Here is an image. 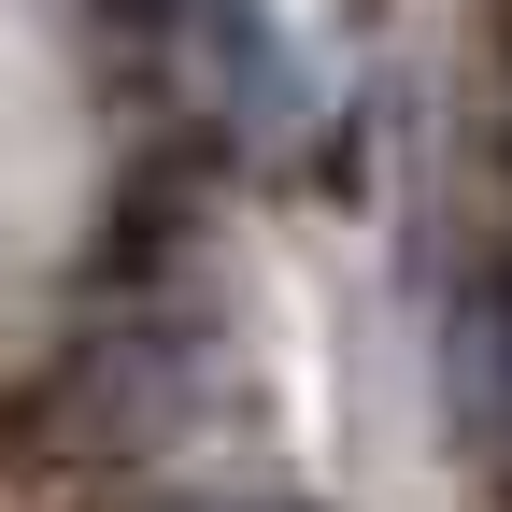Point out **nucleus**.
<instances>
[{"instance_id": "f257e3e1", "label": "nucleus", "mask_w": 512, "mask_h": 512, "mask_svg": "<svg viewBox=\"0 0 512 512\" xmlns=\"http://www.w3.org/2000/svg\"><path fill=\"white\" fill-rule=\"evenodd\" d=\"M157 512H299V498H157Z\"/></svg>"}]
</instances>
